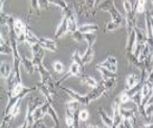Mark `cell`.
<instances>
[{"mask_svg":"<svg viewBox=\"0 0 153 128\" xmlns=\"http://www.w3.org/2000/svg\"><path fill=\"white\" fill-rule=\"evenodd\" d=\"M145 26H146V36H147V43L150 45L151 49L153 51V28L151 25V18L148 11H146L145 16Z\"/></svg>","mask_w":153,"mask_h":128,"instance_id":"9","label":"cell"},{"mask_svg":"<svg viewBox=\"0 0 153 128\" xmlns=\"http://www.w3.org/2000/svg\"><path fill=\"white\" fill-rule=\"evenodd\" d=\"M68 33V25H67V18L65 15H63L62 20L60 22V24L58 25L57 30H56V34H55V40H58L61 37H63L64 35Z\"/></svg>","mask_w":153,"mask_h":128,"instance_id":"11","label":"cell"},{"mask_svg":"<svg viewBox=\"0 0 153 128\" xmlns=\"http://www.w3.org/2000/svg\"><path fill=\"white\" fill-rule=\"evenodd\" d=\"M120 24L117 23V22L114 21H108L106 23V28H105V30H106V32H113V31H117V28H120Z\"/></svg>","mask_w":153,"mask_h":128,"instance_id":"39","label":"cell"},{"mask_svg":"<svg viewBox=\"0 0 153 128\" xmlns=\"http://www.w3.org/2000/svg\"><path fill=\"white\" fill-rule=\"evenodd\" d=\"M98 65L102 67H105V68L109 69V71H113V73H117V60L115 57L113 56H108L107 59L105 60L102 63H99Z\"/></svg>","mask_w":153,"mask_h":128,"instance_id":"12","label":"cell"},{"mask_svg":"<svg viewBox=\"0 0 153 128\" xmlns=\"http://www.w3.org/2000/svg\"><path fill=\"white\" fill-rule=\"evenodd\" d=\"M148 103H153V95L151 96V98H150V100H149Z\"/></svg>","mask_w":153,"mask_h":128,"instance_id":"53","label":"cell"},{"mask_svg":"<svg viewBox=\"0 0 153 128\" xmlns=\"http://www.w3.org/2000/svg\"><path fill=\"white\" fill-rule=\"evenodd\" d=\"M21 64L23 65V67L26 71V73L30 74V75H33V74L35 73V71H36V65L34 64L33 60L27 59L26 57H22Z\"/></svg>","mask_w":153,"mask_h":128,"instance_id":"19","label":"cell"},{"mask_svg":"<svg viewBox=\"0 0 153 128\" xmlns=\"http://www.w3.org/2000/svg\"><path fill=\"white\" fill-rule=\"evenodd\" d=\"M0 53H1V55H10V54H13V49H12L10 40L7 41L3 38L2 35H1V40H0Z\"/></svg>","mask_w":153,"mask_h":128,"instance_id":"18","label":"cell"},{"mask_svg":"<svg viewBox=\"0 0 153 128\" xmlns=\"http://www.w3.org/2000/svg\"><path fill=\"white\" fill-rule=\"evenodd\" d=\"M39 5H40V9L47 10L49 7V1L48 0H39Z\"/></svg>","mask_w":153,"mask_h":128,"instance_id":"49","label":"cell"},{"mask_svg":"<svg viewBox=\"0 0 153 128\" xmlns=\"http://www.w3.org/2000/svg\"><path fill=\"white\" fill-rule=\"evenodd\" d=\"M26 88V86H24L22 83H18L17 85L15 86V87L13 88V90H12L11 92H7V98L9 97H15V96H18V95H20L22 92H23L24 89Z\"/></svg>","mask_w":153,"mask_h":128,"instance_id":"29","label":"cell"},{"mask_svg":"<svg viewBox=\"0 0 153 128\" xmlns=\"http://www.w3.org/2000/svg\"><path fill=\"white\" fill-rule=\"evenodd\" d=\"M30 7L34 11H36L37 15L40 16V5H39V0H30Z\"/></svg>","mask_w":153,"mask_h":128,"instance_id":"45","label":"cell"},{"mask_svg":"<svg viewBox=\"0 0 153 128\" xmlns=\"http://www.w3.org/2000/svg\"><path fill=\"white\" fill-rule=\"evenodd\" d=\"M36 69L38 71V73L40 74V77H41V82L44 84H48L49 82L53 81V78H51V74L48 73V71H47L46 68L44 67V65H43L42 63L39 64V65H37Z\"/></svg>","mask_w":153,"mask_h":128,"instance_id":"14","label":"cell"},{"mask_svg":"<svg viewBox=\"0 0 153 128\" xmlns=\"http://www.w3.org/2000/svg\"><path fill=\"white\" fill-rule=\"evenodd\" d=\"M98 113H99V115H100L101 120H102L103 124H104L106 127H113V119L111 117H109V115L103 110V108H99Z\"/></svg>","mask_w":153,"mask_h":128,"instance_id":"21","label":"cell"},{"mask_svg":"<svg viewBox=\"0 0 153 128\" xmlns=\"http://www.w3.org/2000/svg\"><path fill=\"white\" fill-rule=\"evenodd\" d=\"M149 14H150V17H151V19H152V20H153V11L149 12Z\"/></svg>","mask_w":153,"mask_h":128,"instance_id":"52","label":"cell"},{"mask_svg":"<svg viewBox=\"0 0 153 128\" xmlns=\"http://www.w3.org/2000/svg\"><path fill=\"white\" fill-rule=\"evenodd\" d=\"M44 102H42L41 100H39V98H30L26 105V115H25V121H24L23 125H21V127H33L35 123L34 120V111L36 110L37 107H39L40 105H42Z\"/></svg>","mask_w":153,"mask_h":128,"instance_id":"2","label":"cell"},{"mask_svg":"<svg viewBox=\"0 0 153 128\" xmlns=\"http://www.w3.org/2000/svg\"><path fill=\"white\" fill-rule=\"evenodd\" d=\"M138 82H140V79H138V77L135 75V74L129 75L127 78H126V90L130 89V88H132L133 86H135Z\"/></svg>","mask_w":153,"mask_h":128,"instance_id":"27","label":"cell"},{"mask_svg":"<svg viewBox=\"0 0 153 128\" xmlns=\"http://www.w3.org/2000/svg\"><path fill=\"white\" fill-rule=\"evenodd\" d=\"M47 115H51V118L53 119V123H55V126H56V127H58V126H59V117H58L57 111H56V109L53 108V106L51 104L49 105V107H48V111H47Z\"/></svg>","mask_w":153,"mask_h":128,"instance_id":"31","label":"cell"},{"mask_svg":"<svg viewBox=\"0 0 153 128\" xmlns=\"http://www.w3.org/2000/svg\"><path fill=\"white\" fill-rule=\"evenodd\" d=\"M123 4H124V9H125L126 14L130 13V12H131L132 10H133V5H132V3L130 2L129 0H124Z\"/></svg>","mask_w":153,"mask_h":128,"instance_id":"48","label":"cell"},{"mask_svg":"<svg viewBox=\"0 0 153 128\" xmlns=\"http://www.w3.org/2000/svg\"><path fill=\"white\" fill-rule=\"evenodd\" d=\"M27 28L28 26L26 25L22 20L15 19L13 30H14V32H15L16 37H17L18 43L25 42V32H26V30H27Z\"/></svg>","mask_w":153,"mask_h":128,"instance_id":"3","label":"cell"},{"mask_svg":"<svg viewBox=\"0 0 153 128\" xmlns=\"http://www.w3.org/2000/svg\"><path fill=\"white\" fill-rule=\"evenodd\" d=\"M79 78H80V80H81L82 83L86 84V85L89 86V87H91V88H94V87H97V86L99 85L98 81H97L94 78L90 77V76L86 75V74H82Z\"/></svg>","mask_w":153,"mask_h":128,"instance_id":"20","label":"cell"},{"mask_svg":"<svg viewBox=\"0 0 153 128\" xmlns=\"http://www.w3.org/2000/svg\"><path fill=\"white\" fill-rule=\"evenodd\" d=\"M125 57H126V60H127L128 63L132 64L133 66H135L136 68L140 69V71H146V68H145V64H144V62H143V61H140V60H138V58L134 56V54H133V53H126Z\"/></svg>","mask_w":153,"mask_h":128,"instance_id":"13","label":"cell"},{"mask_svg":"<svg viewBox=\"0 0 153 128\" xmlns=\"http://www.w3.org/2000/svg\"><path fill=\"white\" fill-rule=\"evenodd\" d=\"M66 125L68 127H74V112H71L69 110H66V117H65Z\"/></svg>","mask_w":153,"mask_h":128,"instance_id":"35","label":"cell"},{"mask_svg":"<svg viewBox=\"0 0 153 128\" xmlns=\"http://www.w3.org/2000/svg\"><path fill=\"white\" fill-rule=\"evenodd\" d=\"M59 88L63 90L65 94H67L71 99H74V100L78 101L80 104H83V105L90 104V102H89V100H88L87 96H82V95L78 94V92H74V90L70 89V88H68V87H64V86H62V85H60Z\"/></svg>","mask_w":153,"mask_h":128,"instance_id":"7","label":"cell"},{"mask_svg":"<svg viewBox=\"0 0 153 128\" xmlns=\"http://www.w3.org/2000/svg\"><path fill=\"white\" fill-rule=\"evenodd\" d=\"M96 68L98 69V71L101 73V75H102V78H103V80L110 79V78H115V79H117V73H113V71H109V69L105 68V67L100 66V65H97Z\"/></svg>","mask_w":153,"mask_h":128,"instance_id":"23","label":"cell"},{"mask_svg":"<svg viewBox=\"0 0 153 128\" xmlns=\"http://www.w3.org/2000/svg\"><path fill=\"white\" fill-rule=\"evenodd\" d=\"M53 69L57 74H62L64 71V65L60 61L53 62Z\"/></svg>","mask_w":153,"mask_h":128,"instance_id":"44","label":"cell"},{"mask_svg":"<svg viewBox=\"0 0 153 128\" xmlns=\"http://www.w3.org/2000/svg\"><path fill=\"white\" fill-rule=\"evenodd\" d=\"M145 111H146V115L148 121L151 119V117L153 115V103H148V104L145 106Z\"/></svg>","mask_w":153,"mask_h":128,"instance_id":"42","label":"cell"},{"mask_svg":"<svg viewBox=\"0 0 153 128\" xmlns=\"http://www.w3.org/2000/svg\"><path fill=\"white\" fill-rule=\"evenodd\" d=\"M84 2H85V5L88 9V11L91 12V14L94 15V14L96 13V11H94V4H96V0H84Z\"/></svg>","mask_w":153,"mask_h":128,"instance_id":"43","label":"cell"},{"mask_svg":"<svg viewBox=\"0 0 153 128\" xmlns=\"http://www.w3.org/2000/svg\"><path fill=\"white\" fill-rule=\"evenodd\" d=\"M96 40H97L96 33H86V34H84V41L87 43L88 46H94Z\"/></svg>","mask_w":153,"mask_h":128,"instance_id":"30","label":"cell"},{"mask_svg":"<svg viewBox=\"0 0 153 128\" xmlns=\"http://www.w3.org/2000/svg\"><path fill=\"white\" fill-rule=\"evenodd\" d=\"M39 44H40L44 49L51 51H53V53L57 51V41L53 40V39L39 38Z\"/></svg>","mask_w":153,"mask_h":128,"instance_id":"15","label":"cell"},{"mask_svg":"<svg viewBox=\"0 0 153 128\" xmlns=\"http://www.w3.org/2000/svg\"><path fill=\"white\" fill-rule=\"evenodd\" d=\"M145 5H146V0H135L134 7L136 9V13L143 14L144 12H146Z\"/></svg>","mask_w":153,"mask_h":128,"instance_id":"34","label":"cell"},{"mask_svg":"<svg viewBox=\"0 0 153 128\" xmlns=\"http://www.w3.org/2000/svg\"><path fill=\"white\" fill-rule=\"evenodd\" d=\"M48 1H49V3H51V4L60 7L62 11H65V10L68 7V5H67V3H66L65 0H48Z\"/></svg>","mask_w":153,"mask_h":128,"instance_id":"36","label":"cell"},{"mask_svg":"<svg viewBox=\"0 0 153 128\" xmlns=\"http://www.w3.org/2000/svg\"><path fill=\"white\" fill-rule=\"evenodd\" d=\"M137 110V108H134V109H125V108H121V113H122V117L123 119H126L130 122L132 127H135L136 126V122H135V111Z\"/></svg>","mask_w":153,"mask_h":128,"instance_id":"16","label":"cell"},{"mask_svg":"<svg viewBox=\"0 0 153 128\" xmlns=\"http://www.w3.org/2000/svg\"><path fill=\"white\" fill-rule=\"evenodd\" d=\"M30 48H32V54H33V59L32 60L37 67V65H39V64L42 63V60H43L44 55H45L44 48H43L39 43L34 44V45H30Z\"/></svg>","mask_w":153,"mask_h":128,"instance_id":"6","label":"cell"},{"mask_svg":"<svg viewBox=\"0 0 153 128\" xmlns=\"http://www.w3.org/2000/svg\"><path fill=\"white\" fill-rule=\"evenodd\" d=\"M71 38L76 42H81V41L84 40V34L80 32V31H76V32L71 33Z\"/></svg>","mask_w":153,"mask_h":128,"instance_id":"41","label":"cell"},{"mask_svg":"<svg viewBox=\"0 0 153 128\" xmlns=\"http://www.w3.org/2000/svg\"><path fill=\"white\" fill-rule=\"evenodd\" d=\"M120 102L122 103V104H125V103H128L129 102L130 100H131V98H130L129 97V95L127 94V92H126V90L125 92H123L121 94V96H120Z\"/></svg>","mask_w":153,"mask_h":128,"instance_id":"46","label":"cell"},{"mask_svg":"<svg viewBox=\"0 0 153 128\" xmlns=\"http://www.w3.org/2000/svg\"><path fill=\"white\" fill-rule=\"evenodd\" d=\"M103 84H104L106 90H111L114 88L115 86V78H110V79L103 80Z\"/></svg>","mask_w":153,"mask_h":128,"instance_id":"37","label":"cell"},{"mask_svg":"<svg viewBox=\"0 0 153 128\" xmlns=\"http://www.w3.org/2000/svg\"><path fill=\"white\" fill-rule=\"evenodd\" d=\"M79 104L80 103L76 100H74V99H72V100H70V101H67V102H66V110H69V111H71V112H76V111L78 110V108H79Z\"/></svg>","mask_w":153,"mask_h":128,"instance_id":"32","label":"cell"},{"mask_svg":"<svg viewBox=\"0 0 153 128\" xmlns=\"http://www.w3.org/2000/svg\"><path fill=\"white\" fill-rule=\"evenodd\" d=\"M131 100L134 104L136 105V108H140L142 106V102H143V95H142V90L136 92L134 96L131 97Z\"/></svg>","mask_w":153,"mask_h":128,"instance_id":"33","label":"cell"},{"mask_svg":"<svg viewBox=\"0 0 153 128\" xmlns=\"http://www.w3.org/2000/svg\"><path fill=\"white\" fill-rule=\"evenodd\" d=\"M63 15L66 16L67 18V25H68V32L71 34V33L78 31V22H76V13L72 9H70L69 7L63 11Z\"/></svg>","mask_w":153,"mask_h":128,"instance_id":"4","label":"cell"},{"mask_svg":"<svg viewBox=\"0 0 153 128\" xmlns=\"http://www.w3.org/2000/svg\"><path fill=\"white\" fill-rule=\"evenodd\" d=\"M134 31L136 33V43H140V44H145L147 42V36L142 30H140L138 28H134Z\"/></svg>","mask_w":153,"mask_h":128,"instance_id":"28","label":"cell"},{"mask_svg":"<svg viewBox=\"0 0 153 128\" xmlns=\"http://www.w3.org/2000/svg\"><path fill=\"white\" fill-rule=\"evenodd\" d=\"M88 117H89V113H88V110H86V109H82V110L79 112L80 121L86 122V121H87V119H88Z\"/></svg>","mask_w":153,"mask_h":128,"instance_id":"47","label":"cell"},{"mask_svg":"<svg viewBox=\"0 0 153 128\" xmlns=\"http://www.w3.org/2000/svg\"><path fill=\"white\" fill-rule=\"evenodd\" d=\"M105 92H106V88H105L104 84H103V82L101 84H99L97 87L92 88V90L89 92L88 95H86L88 98V100H89V102L91 103L92 101L97 100V99H99L100 97H102L103 95L105 94Z\"/></svg>","mask_w":153,"mask_h":128,"instance_id":"10","label":"cell"},{"mask_svg":"<svg viewBox=\"0 0 153 128\" xmlns=\"http://www.w3.org/2000/svg\"><path fill=\"white\" fill-rule=\"evenodd\" d=\"M94 57V46H87V49L86 51L84 53V55L82 56V61H83L84 65L85 64H88L92 61Z\"/></svg>","mask_w":153,"mask_h":128,"instance_id":"24","label":"cell"},{"mask_svg":"<svg viewBox=\"0 0 153 128\" xmlns=\"http://www.w3.org/2000/svg\"><path fill=\"white\" fill-rule=\"evenodd\" d=\"M37 89H39L41 92V94L44 96L45 100L47 101V102H49L51 105L53 106V103H55V98H56V95L53 94V92H51V89L48 88V86L46 85V84L42 83V82H40V83L37 84Z\"/></svg>","mask_w":153,"mask_h":128,"instance_id":"8","label":"cell"},{"mask_svg":"<svg viewBox=\"0 0 153 128\" xmlns=\"http://www.w3.org/2000/svg\"><path fill=\"white\" fill-rule=\"evenodd\" d=\"M25 42L30 45H34V44L39 43V38L28 28L25 32Z\"/></svg>","mask_w":153,"mask_h":128,"instance_id":"25","label":"cell"},{"mask_svg":"<svg viewBox=\"0 0 153 128\" xmlns=\"http://www.w3.org/2000/svg\"><path fill=\"white\" fill-rule=\"evenodd\" d=\"M128 36L127 45H126V53H133L136 45V33L135 31H132Z\"/></svg>","mask_w":153,"mask_h":128,"instance_id":"17","label":"cell"},{"mask_svg":"<svg viewBox=\"0 0 153 128\" xmlns=\"http://www.w3.org/2000/svg\"><path fill=\"white\" fill-rule=\"evenodd\" d=\"M72 61L78 63L80 66H81V68L84 69V63H83V61H82V56H80V54L78 51H76L74 54H72Z\"/></svg>","mask_w":153,"mask_h":128,"instance_id":"38","label":"cell"},{"mask_svg":"<svg viewBox=\"0 0 153 128\" xmlns=\"http://www.w3.org/2000/svg\"><path fill=\"white\" fill-rule=\"evenodd\" d=\"M33 117H34L35 121H37V120H40V119H43V118L45 117V115H44V112H43L41 105L36 108V110L34 111V115H33Z\"/></svg>","mask_w":153,"mask_h":128,"instance_id":"40","label":"cell"},{"mask_svg":"<svg viewBox=\"0 0 153 128\" xmlns=\"http://www.w3.org/2000/svg\"><path fill=\"white\" fill-rule=\"evenodd\" d=\"M121 102H120V99L117 98L113 101V105H112V110H113V127H121V124L123 122V117H122L121 113V106H120Z\"/></svg>","mask_w":153,"mask_h":128,"instance_id":"5","label":"cell"},{"mask_svg":"<svg viewBox=\"0 0 153 128\" xmlns=\"http://www.w3.org/2000/svg\"><path fill=\"white\" fill-rule=\"evenodd\" d=\"M5 0H0V2H1V12H2V7H3V3H4Z\"/></svg>","mask_w":153,"mask_h":128,"instance_id":"51","label":"cell"},{"mask_svg":"<svg viewBox=\"0 0 153 128\" xmlns=\"http://www.w3.org/2000/svg\"><path fill=\"white\" fill-rule=\"evenodd\" d=\"M0 69H1V78L4 80H7V78L11 76L12 74V67H11V64L9 63V62H1V67H0Z\"/></svg>","mask_w":153,"mask_h":128,"instance_id":"22","label":"cell"},{"mask_svg":"<svg viewBox=\"0 0 153 128\" xmlns=\"http://www.w3.org/2000/svg\"><path fill=\"white\" fill-rule=\"evenodd\" d=\"M98 30H99L98 24H92V23L83 24V25H81V26L78 28V31H80V32L83 33V34H86V33H94Z\"/></svg>","mask_w":153,"mask_h":128,"instance_id":"26","label":"cell"},{"mask_svg":"<svg viewBox=\"0 0 153 128\" xmlns=\"http://www.w3.org/2000/svg\"><path fill=\"white\" fill-rule=\"evenodd\" d=\"M45 124H44V122H43V120L42 119H40V120H37V121H35V123H34V126L33 127H37V128H39V127H45Z\"/></svg>","mask_w":153,"mask_h":128,"instance_id":"50","label":"cell"},{"mask_svg":"<svg viewBox=\"0 0 153 128\" xmlns=\"http://www.w3.org/2000/svg\"><path fill=\"white\" fill-rule=\"evenodd\" d=\"M98 11H104V12H108L110 14L111 20L117 23H119L120 25L124 23L125 19H124L123 15L117 11V9L115 7L114 4V0H103L102 2L97 7Z\"/></svg>","mask_w":153,"mask_h":128,"instance_id":"1","label":"cell"}]
</instances>
